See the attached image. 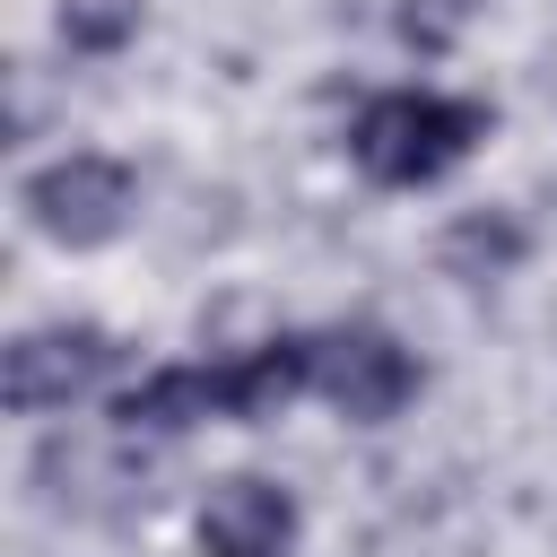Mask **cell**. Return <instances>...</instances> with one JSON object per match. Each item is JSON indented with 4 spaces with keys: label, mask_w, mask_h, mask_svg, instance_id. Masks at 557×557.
<instances>
[{
    "label": "cell",
    "mask_w": 557,
    "mask_h": 557,
    "mask_svg": "<svg viewBox=\"0 0 557 557\" xmlns=\"http://www.w3.org/2000/svg\"><path fill=\"white\" fill-rule=\"evenodd\" d=\"M487 139V104L470 96H435V87H392L357 113L348 131V157L366 183L383 191H418V183H444L470 148Z\"/></svg>",
    "instance_id": "1"
},
{
    "label": "cell",
    "mask_w": 557,
    "mask_h": 557,
    "mask_svg": "<svg viewBox=\"0 0 557 557\" xmlns=\"http://www.w3.org/2000/svg\"><path fill=\"white\" fill-rule=\"evenodd\" d=\"M17 200H26L35 235H52V244L87 252V244H113V235L131 226L139 183H131V165H122V157L78 148V157H52L44 174H26V191H17Z\"/></svg>",
    "instance_id": "2"
},
{
    "label": "cell",
    "mask_w": 557,
    "mask_h": 557,
    "mask_svg": "<svg viewBox=\"0 0 557 557\" xmlns=\"http://www.w3.org/2000/svg\"><path fill=\"white\" fill-rule=\"evenodd\" d=\"M113 366H122V339H113V331H96V322L26 331V339L9 348V409H17V418L70 409V400H78V392H96Z\"/></svg>",
    "instance_id": "3"
},
{
    "label": "cell",
    "mask_w": 557,
    "mask_h": 557,
    "mask_svg": "<svg viewBox=\"0 0 557 557\" xmlns=\"http://www.w3.org/2000/svg\"><path fill=\"white\" fill-rule=\"evenodd\" d=\"M313 392L357 418V426H383L409 392H418V357L392 339V331H331L313 339Z\"/></svg>",
    "instance_id": "4"
},
{
    "label": "cell",
    "mask_w": 557,
    "mask_h": 557,
    "mask_svg": "<svg viewBox=\"0 0 557 557\" xmlns=\"http://www.w3.org/2000/svg\"><path fill=\"white\" fill-rule=\"evenodd\" d=\"M200 548L209 557H287L296 548V496L278 479H218L200 505Z\"/></svg>",
    "instance_id": "5"
},
{
    "label": "cell",
    "mask_w": 557,
    "mask_h": 557,
    "mask_svg": "<svg viewBox=\"0 0 557 557\" xmlns=\"http://www.w3.org/2000/svg\"><path fill=\"white\" fill-rule=\"evenodd\" d=\"M209 392H218V418L261 426L313 392V339H261L252 357H226V366H209Z\"/></svg>",
    "instance_id": "6"
},
{
    "label": "cell",
    "mask_w": 557,
    "mask_h": 557,
    "mask_svg": "<svg viewBox=\"0 0 557 557\" xmlns=\"http://www.w3.org/2000/svg\"><path fill=\"white\" fill-rule=\"evenodd\" d=\"M200 418H218L209 366H157L148 383H131V392L113 400V426H122V435H183V426H200Z\"/></svg>",
    "instance_id": "7"
},
{
    "label": "cell",
    "mask_w": 557,
    "mask_h": 557,
    "mask_svg": "<svg viewBox=\"0 0 557 557\" xmlns=\"http://www.w3.org/2000/svg\"><path fill=\"white\" fill-rule=\"evenodd\" d=\"M52 26H61V44H70V52L104 61V52H122V44L139 35V0H61V9H52Z\"/></svg>",
    "instance_id": "8"
}]
</instances>
